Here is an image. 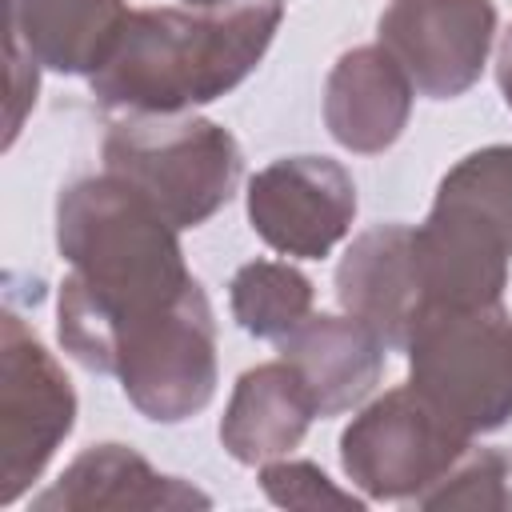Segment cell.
I'll return each instance as SVG.
<instances>
[{
    "mask_svg": "<svg viewBox=\"0 0 512 512\" xmlns=\"http://www.w3.org/2000/svg\"><path fill=\"white\" fill-rule=\"evenodd\" d=\"M356 220V184L332 156H284L248 180V224L280 256L324 260Z\"/></svg>",
    "mask_w": 512,
    "mask_h": 512,
    "instance_id": "cell-10",
    "label": "cell"
},
{
    "mask_svg": "<svg viewBox=\"0 0 512 512\" xmlns=\"http://www.w3.org/2000/svg\"><path fill=\"white\" fill-rule=\"evenodd\" d=\"M284 8L276 0L216 8H136L116 48L88 76L112 112H192L256 72Z\"/></svg>",
    "mask_w": 512,
    "mask_h": 512,
    "instance_id": "cell-2",
    "label": "cell"
},
{
    "mask_svg": "<svg viewBox=\"0 0 512 512\" xmlns=\"http://www.w3.org/2000/svg\"><path fill=\"white\" fill-rule=\"evenodd\" d=\"M228 304L236 324L256 340H280L300 320L312 316L316 288L288 260H248L228 284Z\"/></svg>",
    "mask_w": 512,
    "mask_h": 512,
    "instance_id": "cell-17",
    "label": "cell"
},
{
    "mask_svg": "<svg viewBox=\"0 0 512 512\" xmlns=\"http://www.w3.org/2000/svg\"><path fill=\"white\" fill-rule=\"evenodd\" d=\"M104 172L128 180L172 228H200L236 192L244 156L228 128L192 112H128L108 124Z\"/></svg>",
    "mask_w": 512,
    "mask_h": 512,
    "instance_id": "cell-4",
    "label": "cell"
},
{
    "mask_svg": "<svg viewBox=\"0 0 512 512\" xmlns=\"http://www.w3.org/2000/svg\"><path fill=\"white\" fill-rule=\"evenodd\" d=\"M280 360H288L316 412L320 416H340L356 404H364V396L380 384L384 372V340L356 316H332V312H312L308 320H300L288 336L276 340Z\"/></svg>",
    "mask_w": 512,
    "mask_h": 512,
    "instance_id": "cell-13",
    "label": "cell"
},
{
    "mask_svg": "<svg viewBox=\"0 0 512 512\" xmlns=\"http://www.w3.org/2000/svg\"><path fill=\"white\" fill-rule=\"evenodd\" d=\"M492 40V0H388L376 20V44L428 100L464 96L480 80Z\"/></svg>",
    "mask_w": 512,
    "mask_h": 512,
    "instance_id": "cell-9",
    "label": "cell"
},
{
    "mask_svg": "<svg viewBox=\"0 0 512 512\" xmlns=\"http://www.w3.org/2000/svg\"><path fill=\"white\" fill-rule=\"evenodd\" d=\"M56 252L68 264L56 296V336L76 364L104 376L116 372L124 340L196 284L180 228L112 172L60 192Z\"/></svg>",
    "mask_w": 512,
    "mask_h": 512,
    "instance_id": "cell-1",
    "label": "cell"
},
{
    "mask_svg": "<svg viewBox=\"0 0 512 512\" xmlns=\"http://www.w3.org/2000/svg\"><path fill=\"white\" fill-rule=\"evenodd\" d=\"M416 260L428 308L496 304L512 264V144L456 160L416 224Z\"/></svg>",
    "mask_w": 512,
    "mask_h": 512,
    "instance_id": "cell-3",
    "label": "cell"
},
{
    "mask_svg": "<svg viewBox=\"0 0 512 512\" xmlns=\"http://www.w3.org/2000/svg\"><path fill=\"white\" fill-rule=\"evenodd\" d=\"M404 352L408 384L468 436L512 420V312L500 300L428 308Z\"/></svg>",
    "mask_w": 512,
    "mask_h": 512,
    "instance_id": "cell-5",
    "label": "cell"
},
{
    "mask_svg": "<svg viewBox=\"0 0 512 512\" xmlns=\"http://www.w3.org/2000/svg\"><path fill=\"white\" fill-rule=\"evenodd\" d=\"M124 20V0H8V36L40 68L64 76H92L116 48Z\"/></svg>",
    "mask_w": 512,
    "mask_h": 512,
    "instance_id": "cell-16",
    "label": "cell"
},
{
    "mask_svg": "<svg viewBox=\"0 0 512 512\" xmlns=\"http://www.w3.org/2000/svg\"><path fill=\"white\" fill-rule=\"evenodd\" d=\"M336 300L364 320L388 348H404L428 312L412 224H376L360 232L336 264Z\"/></svg>",
    "mask_w": 512,
    "mask_h": 512,
    "instance_id": "cell-11",
    "label": "cell"
},
{
    "mask_svg": "<svg viewBox=\"0 0 512 512\" xmlns=\"http://www.w3.org/2000/svg\"><path fill=\"white\" fill-rule=\"evenodd\" d=\"M8 140L4 144H12L16 140V132H20V124H24V112L36 104V92H40V64H36V56L24 48V44H16L12 36H8Z\"/></svg>",
    "mask_w": 512,
    "mask_h": 512,
    "instance_id": "cell-20",
    "label": "cell"
},
{
    "mask_svg": "<svg viewBox=\"0 0 512 512\" xmlns=\"http://www.w3.org/2000/svg\"><path fill=\"white\" fill-rule=\"evenodd\" d=\"M472 436L436 412L412 384L388 388L352 416L340 436V468L368 500H420L444 480Z\"/></svg>",
    "mask_w": 512,
    "mask_h": 512,
    "instance_id": "cell-6",
    "label": "cell"
},
{
    "mask_svg": "<svg viewBox=\"0 0 512 512\" xmlns=\"http://www.w3.org/2000/svg\"><path fill=\"white\" fill-rule=\"evenodd\" d=\"M316 404L288 360L248 368L220 416V444L236 464H268L300 448L316 420Z\"/></svg>",
    "mask_w": 512,
    "mask_h": 512,
    "instance_id": "cell-15",
    "label": "cell"
},
{
    "mask_svg": "<svg viewBox=\"0 0 512 512\" xmlns=\"http://www.w3.org/2000/svg\"><path fill=\"white\" fill-rule=\"evenodd\" d=\"M184 4H192V8H216V4H248V0H184Z\"/></svg>",
    "mask_w": 512,
    "mask_h": 512,
    "instance_id": "cell-22",
    "label": "cell"
},
{
    "mask_svg": "<svg viewBox=\"0 0 512 512\" xmlns=\"http://www.w3.org/2000/svg\"><path fill=\"white\" fill-rule=\"evenodd\" d=\"M416 508L512 512V452L508 448H468L464 460L416 500Z\"/></svg>",
    "mask_w": 512,
    "mask_h": 512,
    "instance_id": "cell-18",
    "label": "cell"
},
{
    "mask_svg": "<svg viewBox=\"0 0 512 512\" xmlns=\"http://www.w3.org/2000/svg\"><path fill=\"white\" fill-rule=\"evenodd\" d=\"M496 84H500L504 104L512 108V28L500 36V48H496Z\"/></svg>",
    "mask_w": 512,
    "mask_h": 512,
    "instance_id": "cell-21",
    "label": "cell"
},
{
    "mask_svg": "<svg viewBox=\"0 0 512 512\" xmlns=\"http://www.w3.org/2000/svg\"><path fill=\"white\" fill-rule=\"evenodd\" d=\"M152 424H180L216 396V320L200 280L152 324L132 332L112 372Z\"/></svg>",
    "mask_w": 512,
    "mask_h": 512,
    "instance_id": "cell-8",
    "label": "cell"
},
{
    "mask_svg": "<svg viewBox=\"0 0 512 512\" xmlns=\"http://www.w3.org/2000/svg\"><path fill=\"white\" fill-rule=\"evenodd\" d=\"M76 424V392L36 332L0 320V504H16L48 468Z\"/></svg>",
    "mask_w": 512,
    "mask_h": 512,
    "instance_id": "cell-7",
    "label": "cell"
},
{
    "mask_svg": "<svg viewBox=\"0 0 512 512\" xmlns=\"http://www.w3.org/2000/svg\"><path fill=\"white\" fill-rule=\"evenodd\" d=\"M412 96L416 88L404 68L380 44H360L348 48L324 80V124L348 152L376 156L404 136Z\"/></svg>",
    "mask_w": 512,
    "mask_h": 512,
    "instance_id": "cell-12",
    "label": "cell"
},
{
    "mask_svg": "<svg viewBox=\"0 0 512 512\" xmlns=\"http://www.w3.org/2000/svg\"><path fill=\"white\" fill-rule=\"evenodd\" d=\"M212 496L192 488L180 476L156 472L128 444H92L84 448L52 488H44L36 512H100V508H208Z\"/></svg>",
    "mask_w": 512,
    "mask_h": 512,
    "instance_id": "cell-14",
    "label": "cell"
},
{
    "mask_svg": "<svg viewBox=\"0 0 512 512\" xmlns=\"http://www.w3.org/2000/svg\"><path fill=\"white\" fill-rule=\"evenodd\" d=\"M260 488L280 508H364L368 496H356L352 488H340L328 480V472L312 460H268L260 464Z\"/></svg>",
    "mask_w": 512,
    "mask_h": 512,
    "instance_id": "cell-19",
    "label": "cell"
}]
</instances>
